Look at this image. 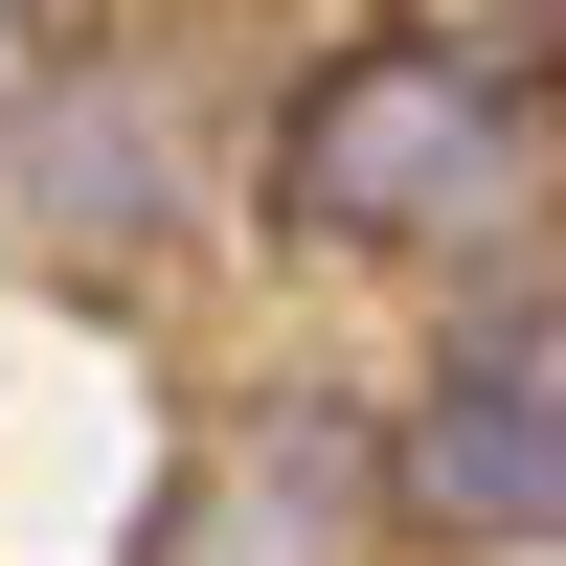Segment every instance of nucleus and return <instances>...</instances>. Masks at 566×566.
<instances>
[{"label":"nucleus","instance_id":"1","mask_svg":"<svg viewBox=\"0 0 566 566\" xmlns=\"http://www.w3.org/2000/svg\"><path fill=\"white\" fill-rule=\"evenodd\" d=\"M499 181H522V91H499L476 45H431V23L340 45V69L295 91V136H272V205H295L317 250H408V227L499 205Z\"/></svg>","mask_w":566,"mask_h":566},{"label":"nucleus","instance_id":"2","mask_svg":"<svg viewBox=\"0 0 566 566\" xmlns=\"http://www.w3.org/2000/svg\"><path fill=\"white\" fill-rule=\"evenodd\" d=\"M386 476L453 544H566V317H476L431 363V408L386 431Z\"/></svg>","mask_w":566,"mask_h":566},{"label":"nucleus","instance_id":"3","mask_svg":"<svg viewBox=\"0 0 566 566\" xmlns=\"http://www.w3.org/2000/svg\"><path fill=\"white\" fill-rule=\"evenodd\" d=\"M408 522V476H386V431H340V408H250V431L181 476V522L159 566H363Z\"/></svg>","mask_w":566,"mask_h":566}]
</instances>
